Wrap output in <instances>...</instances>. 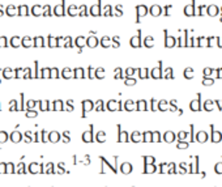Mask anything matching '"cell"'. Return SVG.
Here are the masks:
<instances>
[{
  "label": "cell",
  "mask_w": 222,
  "mask_h": 187,
  "mask_svg": "<svg viewBox=\"0 0 222 187\" xmlns=\"http://www.w3.org/2000/svg\"><path fill=\"white\" fill-rule=\"evenodd\" d=\"M200 100H201V93H197L196 101L194 100V101H191V103H189V107H191L192 111H201L203 107L200 106Z\"/></svg>",
  "instance_id": "obj_1"
},
{
  "label": "cell",
  "mask_w": 222,
  "mask_h": 187,
  "mask_svg": "<svg viewBox=\"0 0 222 187\" xmlns=\"http://www.w3.org/2000/svg\"><path fill=\"white\" fill-rule=\"evenodd\" d=\"M210 130H212V143H219L222 140V133L219 131H214V126L210 124Z\"/></svg>",
  "instance_id": "obj_2"
},
{
  "label": "cell",
  "mask_w": 222,
  "mask_h": 187,
  "mask_svg": "<svg viewBox=\"0 0 222 187\" xmlns=\"http://www.w3.org/2000/svg\"><path fill=\"white\" fill-rule=\"evenodd\" d=\"M196 141H199V143H201V144H204L206 140H208L209 138H208V133H206L205 131H200L197 135H196Z\"/></svg>",
  "instance_id": "obj_3"
},
{
  "label": "cell",
  "mask_w": 222,
  "mask_h": 187,
  "mask_svg": "<svg viewBox=\"0 0 222 187\" xmlns=\"http://www.w3.org/2000/svg\"><path fill=\"white\" fill-rule=\"evenodd\" d=\"M218 12H219V9L217 8L216 5H209L208 7V11H206V13H208L209 16H216Z\"/></svg>",
  "instance_id": "obj_4"
},
{
  "label": "cell",
  "mask_w": 222,
  "mask_h": 187,
  "mask_svg": "<svg viewBox=\"0 0 222 187\" xmlns=\"http://www.w3.org/2000/svg\"><path fill=\"white\" fill-rule=\"evenodd\" d=\"M194 8H195V0L192 2V4L189 7H187V8L184 9V13H186L187 16H195V11H192Z\"/></svg>",
  "instance_id": "obj_5"
},
{
  "label": "cell",
  "mask_w": 222,
  "mask_h": 187,
  "mask_svg": "<svg viewBox=\"0 0 222 187\" xmlns=\"http://www.w3.org/2000/svg\"><path fill=\"white\" fill-rule=\"evenodd\" d=\"M214 173L216 174H222V160L219 162H216V165H214Z\"/></svg>",
  "instance_id": "obj_6"
},
{
  "label": "cell",
  "mask_w": 222,
  "mask_h": 187,
  "mask_svg": "<svg viewBox=\"0 0 222 187\" xmlns=\"http://www.w3.org/2000/svg\"><path fill=\"white\" fill-rule=\"evenodd\" d=\"M213 103H214V102H213L212 100H206L205 103H204V109H205L206 111H212V109H213L212 105H213Z\"/></svg>",
  "instance_id": "obj_7"
},
{
  "label": "cell",
  "mask_w": 222,
  "mask_h": 187,
  "mask_svg": "<svg viewBox=\"0 0 222 187\" xmlns=\"http://www.w3.org/2000/svg\"><path fill=\"white\" fill-rule=\"evenodd\" d=\"M192 72H194V70H192V68H187L186 71H184V77H187V79H192V77H194V73H192Z\"/></svg>",
  "instance_id": "obj_8"
},
{
  "label": "cell",
  "mask_w": 222,
  "mask_h": 187,
  "mask_svg": "<svg viewBox=\"0 0 222 187\" xmlns=\"http://www.w3.org/2000/svg\"><path fill=\"white\" fill-rule=\"evenodd\" d=\"M212 84H214V80L213 79H208L206 76H204V80H203V85L205 86H209V85H212Z\"/></svg>",
  "instance_id": "obj_9"
},
{
  "label": "cell",
  "mask_w": 222,
  "mask_h": 187,
  "mask_svg": "<svg viewBox=\"0 0 222 187\" xmlns=\"http://www.w3.org/2000/svg\"><path fill=\"white\" fill-rule=\"evenodd\" d=\"M167 141H174L175 140V135H174V133L173 132H167L166 133V138H165Z\"/></svg>",
  "instance_id": "obj_10"
},
{
  "label": "cell",
  "mask_w": 222,
  "mask_h": 187,
  "mask_svg": "<svg viewBox=\"0 0 222 187\" xmlns=\"http://www.w3.org/2000/svg\"><path fill=\"white\" fill-rule=\"evenodd\" d=\"M178 148H179V149H187L188 148V143H183V141H180V143H178Z\"/></svg>",
  "instance_id": "obj_11"
},
{
  "label": "cell",
  "mask_w": 222,
  "mask_h": 187,
  "mask_svg": "<svg viewBox=\"0 0 222 187\" xmlns=\"http://www.w3.org/2000/svg\"><path fill=\"white\" fill-rule=\"evenodd\" d=\"M195 160H196V170H195V174H199L200 170H199V156H195Z\"/></svg>",
  "instance_id": "obj_12"
},
{
  "label": "cell",
  "mask_w": 222,
  "mask_h": 187,
  "mask_svg": "<svg viewBox=\"0 0 222 187\" xmlns=\"http://www.w3.org/2000/svg\"><path fill=\"white\" fill-rule=\"evenodd\" d=\"M204 76H209V75L213 72V70H210V68H204Z\"/></svg>",
  "instance_id": "obj_13"
},
{
  "label": "cell",
  "mask_w": 222,
  "mask_h": 187,
  "mask_svg": "<svg viewBox=\"0 0 222 187\" xmlns=\"http://www.w3.org/2000/svg\"><path fill=\"white\" fill-rule=\"evenodd\" d=\"M213 102L216 103V105H217V107H218V109L222 111V101H218V100H216V101H213Z\"/></svg>",
  "instance_id": "obj_14"
},
{
  "label": "cell",
  "mask_w": 222,
  "mask_h": 187,
  "mask_svg": "<svg viewBox=\"0 0 222 187\" xmlns=\"http://www.w3.org/2000/svg\"><path fill=\"white\" fill-rule=\"evenodd\" d=\"M191 141H195V136H194V124H191Z\"/></svg>",
  "instance_id": "obj_15"
},
{
  "label": "cell",
  "mask_w": 222,
  "mask_h": 187,
  "mask_svg": "<svg viewBox=\"0 0 222 187\" xmlns=\"http://www.w3.org/2000/svg\"><path fill=\"white\" fill-rule=\"evenodd\" d=\"M186 136H187V133H186V132H179V139H180V140L184 139Z\"/></svg>",
  "instance_id": "obj_16"
},
{
  "label": "cell",
  "mask_w": 222,
  "mask_h": 187,
  "mask_svg": "<svg viewBox=\"0 0 222 187\" xmlns=\"http://www.w3.org/2000/svg\"><path fill=\"white\" fill-rule=\"evenodd\" d=\"M188 166H189V168H192V164H189ZM189 173H194V170H192V169H189Z\"/></svg>",
  "instance_id": "obj_17"
},
{
  "label": "cell",
  "mask_w": 222,
  "mask_h": 187,
  "mask_svg": "<svg viewBox=\"0 0 222 187\" xmlns=\"http://www.w3.org/2000/svg\"><path fill=\"white\" fill-rule=\"evenodd\" d=\"M221 11H222V8H221Z\"/></svg>",
  "instance_id": "obj_18"
},
{
  "label": "cell",
  "mask_w": 222,
  "mask_h": 187,
  "mask_svg": "<svg viewBox=\"0 0 222 187\" xmlns=\"http://www.w3.org/2000/svg\"><path fill=\"white\" fill-rule=\"evenodd\" d=\"M221 21H222V18H221Z\"/></svg>",
  "instance_id": "obj_19"
}]
</instances>
